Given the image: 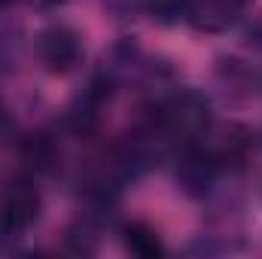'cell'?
<instances>
[{
    "label": "cell",
    "instance_id": "6da1fadb",
    "mask_svg": "<svg viewBox=\"0 0 262 259\" xmlns=\"http://www.w3.org/2000/svg\"><path fill=\"white\" fill-rule=\"evenodd\" d=\"M43 55L52 67H70L76 61V40L64 34V31H52L46 34V43H43Z\"/></svg>",
    "mask_w": 262,
    "mask_h": 259
}]
</instances>
